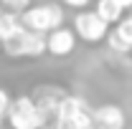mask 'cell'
I'll return each instance as SVG.
<instances>
[{
    "mask_svg": "<svg viewBox=\"0 0 132 129\" xmlns=\"http://www.w3.org/2000/svg\"><path fill=\"white\" fill-rule=\"evenodd\" d=\"M0 129H3V116H0Z\"/></svg>",
    "mask_w": 132,
    "mask_h": 129,
    "instance_id": "e0dca14e",
    "label": "cell"
},
{
    "mask_svg": "<svg viewBox=\"0 0 132 129\" xmlns=\"http://www.w3.org/2000/svg\"><path fill=\"white\" fill-rule=\"evenodd\" d=\"M66 96L64 89H59V86H38L36 91H33V101H36V106L41 109V114L46 116V119H53L56 112H59V104H61V99Z\"/></svg>",
    "mask_w": 132,
    "mask_h": 129,
    "instance_id": "ba28073f",
    "label": "cell"
},
{
    "mask_svg": "<svg viewBox=\"0 0 132 129\" xmlns=\"http://www.w3.org/2000/svg\"><path fill=\"white\" fill-rule=\"evenodd\" d=\"M74 33L86 43H102L109 33V23L102 20L94 10H79L74 18Z\"/></svg>",
    "mask_w": 132,
    "mask_h": 129,
    "instance_id": "5b68a950",
    "label": "cell"
},
{
    "mask_svg": "<svg viewBox=\"0 0 132 129\" xmlns=\"http://www.w3.org/2000/svg\"><path fill=\"white\" fill-rule=\"evenodd\" d=\"M53 122H56L53 129H94V119H92V109L86 99L71 96V94L61 99Z\"/></svg>",
    "mask_w": 132,
    "mask_h": 129,
    "instance_id": "6da1fadb",
    "label": "cell"
},
{
    "mask_svg": "<svg viewBox=\"0 0 132 129\" xmlns=\"http://www.w3.org/2000/svg\"><path fill=\"white\" fill-rule=\"evenodd\" d=\"M20 23L28 31L48 33L59 25H64V8L56 3H41V5H31L20 13Z\"/></svg>",
    "mask_w": 132,
    "mask_h": 129,
    "instance_id": "277c9868",
    "label": "cell"
},
{
    "mask_svg": "<svg viewBox=\"0 0 132 129\" xmlns=\"http://www.w3.org/2000/svg\"><path fill=\"white\" fill-rule=\"evenodd\" d=\"M117 3H119L125 10H132V0H117Z\"/></svg>",
    "mask_w": 132,
    "mask_h": 129,
    "instance_id": "2e32d148",
    "label": "cell"
},
{
    "mask_svg": "<svg viewBox=\"0 0 132 129\" xmlns=\"http://www.w3.org/2000/svg\"><path fill=\"white\" fill-rule=\"evenodd\" d=\"M114 25H117L114 33L119 35V38H125V41L132 46V15H130V18H119Z\"/></svg>",
    "mask_w": 132,
    "mask_h": 129,
    "instance_id": "7c38bea8",
    "label": "cell"
},
{
    "mask_svg": "<svg viewBox=\"0 0 132 129\" xmlns=\"http://www.w3.org/2000/svg\"><path fill=\"white\" fill-rule=\"evenodd\" d=\"M94 129H125L127 127V114L117 104H102L92 112Z\"/></svg>",
    "mask_w": 132,
    "mask_h": 129,
    "instance_id": "52a82bcc",
    "label": "cell"
},
{
    "mask_svg": "<svg viewBox=\"0 0 132 129\" xmlns=\"http://www.w3.org/2000/svg\"><path fill=\"white\" fill-rule=\"evenodd\" d=\"M89 3H92V0H64L66 8H74V10H84Z\"/></svg>",
    "mask_w": 132,
    "mask_h": 129,
    "instance_id": "9a60e30c",
    "label": "cell"
},
{
    "mask_svg": "<svg viewBox=\"0 0 132 129\" xmlns=\"http://www.w3.org/2000/svg\"><path fill=\"white\" fill-rule=\"evenodd\" d=\"M0 3H3L8 10H13V13H18V15H20L26 8H31V3H33V0H0Z\"/></svg>",
    "mask_w": 132,
    "mask_h": 129,
    "instance_id": "4fadbf2b",
    "label": "cell"
},
{
    "mask_svg": "<svg viewBox=\"0 0 132 129\" xmlns=\"http://www.w3.org/2000/svg\"><path fill=\"white\" fill-rule=\"evenodd\" d=\"M104 41L109 43V48L114 51V53H130V51H132V46L127 43V41H125V38H119L114 31H112V33H107V38H104Z\"/></svg>",
    "mask_w": 132,
    "mask_h": 129,
    "instance_id": "8fae6325",
    "label": "cell"
},
{
    "mask_svg": "<svg viewBox=\"0 0 132 129\" xmlns=\"http://www.w3.org/2000/svg\"><path fill=\"white\" fill-rule=\"evenodd\" d=\"M20 28H23V23H20L18 13H13V10H3L0 13V38L3 41L10 38V35H15Z\"/></svg>",
    "mask_w": 132,
    "mask_h": 129,
    "instance_id": "30bf717a",
    "label": "cell"
},
{
    "mask_svg": "<svg viewBox=\"0 0 132 129\" xmlns=\"http://www.w3.org/2000/svg\"><path fill=\"white\" fill-rule=\"evenodd\" d=\"M94 13H97L102 20H107V23H117L119 18L125 15V8H122L117 0H97Z\"/></svg>",
    "mask_w": 132,
    "mask_h": 129,
    "instance_id": "9c48e42d",
    "label": "cell"
},
{
    "mask_svg": "<svg viewBox=\"0 0 132 129\" xmlns=\"http://www.w3.org/2000/svg\"><path fill=\"white\" fill-rule=\"evenodd\" d=\"M0 46H3V38H0Z\"/></svg>",
    "mask_w": 132,
    "mask_h": 129,
    "instance_id": "ac0fdd59",
    "label": "cell"
},
{
    "mask_svg": "<svg viewBox=\"0 0 132 129\" xmlns=\"http://www.w3.org/2000/svg\"><path fill=\"white\" fill-rule=\"evenodd\" d=\"M0 48L5 51V56L10 58H41L46 53V33H38V31H28L26 25L3 41Z\"/></svg>",
    "mask_w": 132,
    "mask_h": 129,
    "instance_id": "7a4b0ae2",
    "label": "cell"
},
{
    "mask_svg": "<svg viewBox=\"0 0 132 129\" xmlns=\"http://www.w3.org/2000/svg\"><path fill=\"white\" fill-rule=\"evenodd\" d=\"M74 48H76V33L71 28L59 25V28L46 33V53L56 56V58H64L69 53H74Z\"/></svg>",
    "mask_w": 132,
    "mask_h": 129,
    "instance_id": "8992f818",
    "label": "cell"
},
{
    "mask_svg": "<svg viewBox=\"0 0 132 129\" xmlns=\"http://www.w3.org/2000/svg\"><path fill=\"white\" fill-rule=\"evenodd\" d=\"M10 101H13V99H10V94H8V91L0 86V116H3V119H5V112H8Z\"/></svg>",
    "mask_w": 132,
    "mask_h": 129,
    "instance_id": "5bb4252c",
    "label": "cell"
},
{
    "mask_svg": "<svg viewBox=\"0 0 132 129\" xmlns=\"http://www.w3.org/2000/svg\"><path fill=\"white\" fill-rule=\"evenodd\" d=\"M5 119L10 129H43L48 124V119L41 114V109L36 106L33 96H15L10 101L8 112H5Z\"/></svg>",
    "mask_w": 132,
    "mask_h": 129,
    "instance_id": "3957f363",
    "label": "cell"
}]
</instances>
